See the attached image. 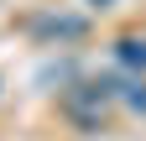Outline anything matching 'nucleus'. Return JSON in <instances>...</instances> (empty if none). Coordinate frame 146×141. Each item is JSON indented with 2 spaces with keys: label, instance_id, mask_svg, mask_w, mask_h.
Segmentation results:
<instances>
[{
  "label": "nucleus",
  "instance_id": "nucleus-2",
  "mask_svg": "<svg viewBox=\"0 0 146 141\" xmlns=\"http://www.w3.org/2000/svg\"><path fill=\"white\" fill-rule=\"evenodd\" d=\"M115 58L125 68H136V73H146V37H120L115 42Z\"/></svg>",
  "mask_w": 146,
  "mask_h": 141
},
{
  "label": "nucleus",
  "instance_id": "nucleus-4",
  "mask_svg": "<svg viewBox=\"0 0 146 141\" xmlns=\"http://www.w3.org/2000/svg\"><path fill=\"white\" fill-rule=\"evenodd\" d=\"M89 5H110V0H89Z\"/></svg>",
  "mask_w": 146,
  "mask_h": 141
},
{
  "label": "nucleus",
  "instance_id": "nucleus-1",
  "mask_svg": "<svg viewBox=\"0 0 146 141\" xmlns=\"http://www.w3.org/2000/svg\"><path fill=\"white\" fill-rule=\"evenodd\" d=\"M110 84H84V89H73L68 94V115L78 120V126H99L104 120V110H110Z\"/></svg>",
  "mask_w": 146,
  "mask_h": 141
},
{
  "label": "nucleus",
  "instance_id": "nucleus-3",
  "mask_svg": "<svg viewBox=\"0 0 146 141\" xmlns=\"http://www.w3.org/2000/svg\"><path fill=\"white\" fill-rule=\"evenodd\" d=\"M110 94H120L125 104H131V110H141V115H146V84H141V78H125V84H110Z\"/></svg>",
  "mask_w": 146,
  "mask_h": 141
}]
</instances>
